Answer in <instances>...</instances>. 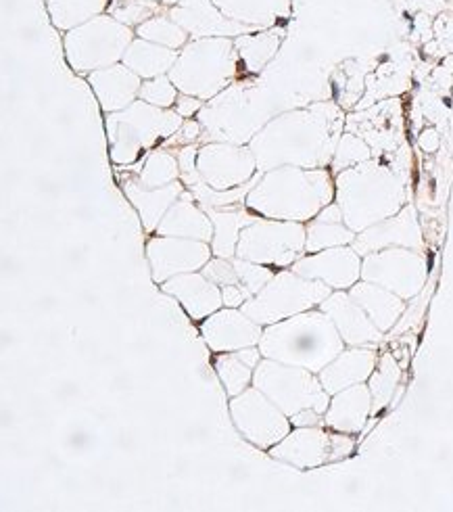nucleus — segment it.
Here are the masks:
<instances>
[{
	"instance_id": "nucleus-22",
	"label": "nucleus",
	"mask_w": 453,
	"mask_h": 512,
	"mask_svg": "<svg viewBox=\"0 0 453 512\" xmlns=\"http://www.w3.org/2000/svg\"><path fill=\"white\" fill-rule=\"evenodd\" d=\"M180 180V164L178 155L168 149H157L147 155L145 164L140 166L138 182L149 186V189H161Z\"/></svg>"
},
{
	"instance_id": "nucleus-27",
	"label": "nucleus",
	"mask_w": 453,
	"mask_h": 512,
	"mask_svg": "<svg viewBox=\"0 0 453 512\" xmlns=\"http://www.w3.org/2000/svg\"><path fill=\"white\" fill-rule=\"evenodd\" d=\"M232 262L238 274V281H241V285L251 293V297L257 295L276 276V272L264 264H255L243 258H232Z\"/></svg>"
},
{
	"instance_id": "nucleus-32",
	"label": "nucleus",
	"mask_w": 453,
	"mask_h": 512,
	"mask_svg": "<svg viewBox=\"0 0 453 512\" xmlns=\"http://www.w3.org/2000/svg\"><path fill=\"white\" fill-rule=\"evenodd\" d=\"M236 356L241 358L247 366H251V368H257V364L261 362V349H259V345H253V347H245V349H238L236 352Z\"/></svg>"
},
{
	"instance_id": "nucleus-6",
	"label": "nucleus",
	"mask_w": 453,
	"mask_h": 512,
	"mask_svg": "<svg viewBox=\"0 0 453 512\" xmlns=\"http://www.w3.org/2000/svg\"><path fill=\"white\" fill-rule=\"evenodd\" d=\"M253 385L286 414L295 416L307 408H322L324 395L305 368L261 358L253 372Z\"/></svg>"
},
{
	"instance_id": "nucleus-24",
	"label": "nucleus",
	"mask_w": 453,
	"mask_h": 512,
	"mask_svg": "<svg viewBox=\"0 0 453 512\" xmlns=\"http://www.w3.org/2000/svg\"><path fill=\"white\" fill-rule=\"evenodd\" d=\"M213 368H216L218 377L230 398H234V395H238V393H243L253 383L255 368L247 366L241 358L236 356V352L213 356Z\"/></svg>"
},
{
	"instance_id": "nucleus-20",
	"label": "nucleus",
	"mask_w": 453,
	"mask_h": 512,
	"mask_svg": "<svg viewBox=\"0 0 453 512\" xmlns=\"http://www.w3.org/2000/svg\"><path fill=\"white\" fill-rule=\"evenodd\" d=\"M213 5L222 11L224 17L259 30H264L276 21L278 15L286 13L284 5L268 3V0H216Z\"/></svg>"
},
{
	"instance_id": "nucleus-30",
	"label": "nucleus",
	"mask_w": 453,
	"mask_h": 512,
	"mask_svg": "<svg viewBox=\"0 0 453 512\" xmlns=\"http://www.w3.org/2000/svg\"><path fill=\"white\" fill-rule=\"evenodd\" d=\"M222 299H224V308H243L251 299V293L241 283L228 285L222 289Z\"/></svg>"
},
{
	"instance_id": "nucleus-12",
	"label": "nucleus",
	"mask_w": 453,
	"mask_h": 512,
	"mask_svg": "<svg viewBox=\"0 0 453 512\" xmlns=\"http://www.w3.org/2000/svg\"><path fill=\"white\" fill-rule=\"evenodd\" d=\"M161 291L174 295L193 320H205L224 308L222 287L211 283L201 270L172 276L161 285Z\"/></svg>"
},
{
	"instance_id": "nucleus-15",
	"label": "nucleus",
	"mask_w": 453,
	"mask_h": 512,
	"mask_svg": "<svg viewBox=\"0 0 453 512\" xmlns=\"http://www.w3.org/2000/svg\"><path fill=\"white\" fill-rule=\"evenodd\" d=\"M186 186L182 180L161 186V189H149V186L140 184L138 180H128L124 184V193L132 201V205L138 209L142 226L147 232H157L159 222L168 214V209L182 197Z\"/></svg>"
},
{
	"instance_id": "nucleus-31",
	"label": "nucleus",
	"mask_w": 453,
	"mask_h": 512,
	"mask_svg": "<svg viewBox=\"0 0 453 512\" xmlns=\"http://www.w3.org/2000/svg\"><path fill=\"white\" fill-rule=\"evenodd\" d=\"M174 109L182 115L184 120H188V118H193L197 111L203 109V101L197 99V97H190V95H180Z\"/></svg>"
},
{
	"instance_id": "nucleus-2",
	"label": "nucleus",
	"mask_w": 453,
	"mask_h": 512,
	"mask_svg": "<svg viewBox=\"0 0 453 512\" xmlns=\"http://www.w3.org/2000/svg\"><path fill=\"white\" fill-rule=\"evenodd\" d=\"M184 118L176 109H161L147 101H134L117 113H107V136L111 159L117 166H132L161 141L172 138Z\"/></svg>"
},
{
	"instance_id": "nucleus-13",
	"label": "nucleus",
	"mask_w": 453,
	"mask_h": 512,
	"mask_svg": "<svg viewBox=\"0 0 453 512\" xmlns=\"http://www.w3.org/2000/svg\"><path fill=\"white\" fill-rule=\"evenodd\" d=\"M88 82L105 113H117L130 107L142 88V78L124 63L97 69L88 74Z\"/></svg>"
},
{
	"instance_id": "nucleus-3",
	"label": "nucleus",
	"mask_w": 453,
	"mask_h": 512,
	"mask_svg": "<svg viewBox=\"0 0 453 512\" xmlns=\"http://www.w3.org/2000/svg\"><path fill=\"white\" fill-rule=\"evenodd\" d=\"M337 347L335 333L320 314L291 316L268 324L259 341L264 358L305 370H318Z\"/></svg>"
},
{
	"instance_id": "nucleus-25",
	"label": "nucleus",
	"mask_w": 453,
	"mask_h": 512,
	"mask_svg": "<svg viewBox=\"0 0 453 512\" xmlns=\"http://www.w3.org/2000/svg\"><path fill=\"white\" fill-rule=\"evenodd\" d=\"M165 9L168 7L153 3V0H111L109 15L115 17L117 21L126 23L130 28H138L140 23L163 15Z\"/></svg>"
},
{
	"instance_id": "nucleus-18",
	"label": "nucleus",
	"mask_w": 453,
	"mask_h": 512,
	"mask_svg": "<svg viewBox=\"0 0 453 512\" xmlns=\"http://www.w3.org/2000/svg\"><path fill=\"white\" fill-rule=\"evenodd\" d=\"M322 433L299 429L286 435L274 448H270V456L276 460H284L297 464V467H309L316 464L322 454Z\"/></svg>"
},
{
	"instance_id": "nucleus-5",
	"label": "nucleus",
	"mask_w": 453,
	"mask_h": 512,
	"mask_svg": "<svg viewBox=\"0 0 453 512\" xmlns=\"http://www.w3.org/2000/svg\"><path fill=\"white\" fill-rule=\"evenodd\" d=\"M324 293V287L303 281L297 272L282 270L241 310L261 327H268V324L297 316L301 310L318 304Z\"/></svg>"
},
{
	"instance_id": "nucleus-7",
	"label": "nucleus",
	"mask_w": 453,
	"mask_h": 512,
	"mask_svg": "<svg viewBox=\"0 0 453 512\" xmlns=\"http://www.w3.org/2000/svg\"><path fill=\"white\" fill-rule=\"evenodd\" d=\"M303 247V226L284 220L257 218L238 239L236 258L270 268H284L295 262Z\"/></svg>"
},
{
	"instance_id": "nucleus-1",
	"label": "nucleus",
	"mask_w": 453,
	"mask_h": 512,
	"mask_svg": "<svg viewBox=\"0 0 453 512\" xmlns=\"http://www.w3.org/2000/svg\"><path fill=\"white\" fill-rule=\"evenodd\" d=\"M238 51L232 38L211 36L190 40L168 74L180 95L213 101L238 74Z\"/></svg>"
},
{
	"instance_id": "nucleus-29",
	"label": "nucleus",
	"mask_w": 453,
	"mask_h": 512,
	"mask_svg": "<svg viewBox=\"0 0 453 512\" xmlns=\"http://www.w3.org/2000/svg\"><path fill=\"white\" fill-rule=\"evenodd\" d=\"M199 134H201V124L197 120H188L180 126V130L172 138L165 141V147H178L180 149V147H186V145H195Z\"/></svg>"
},
{
	"instance_id": "nucleus-21",
	"label": "nucleus",
	"mask_w": 453,
	"mask_h": 512,
	"mask_svg": "<svg viewBox=\"0 0 453 512\" xmlns=\"http://www.w3.org/2000/svg\"><path fill=\"white\" fill-rule=\"evenodd\" d=\"M278 36L272 32H261L259 34H243L234 38V46L238 51V57H241L243 65L247 67V72L259 74L261 69L266 67V63L274 57V51L278 46Z\"/></svg>"
},
{
	"instance_id": "nucleus-4",
	"label": "nucleus",
	"mask_w": 453,
	"mask_h": 512,
	"mask_svg": "<svg viewBox=\"0 0 453 512\" xmlns=\"http://www.w3.org/2000/svg\"><path fill=\"white\" fill-rule=\"evenodd\" d=\"M134 38L136 32L126 23L111 15H99L67 32L63 40L65 57L78 74H92L97 69L122 63Z\"/></svg>"
},
{
	"instance_id": "nucleus-33",
	"label": "nucleus",
	"mask_w": 453,
	"mask_h": 512,
	"mask_svg": "<svg viewBox=\"0 0 453 512\" xmlns=\"http://www.w3.org/2000/svg\"><path fill=\"white\" fill-rule=\"evenodd\" d=\"M153 3H159V5H163V7H174V5H178L180 0H153Z\"/></svg>"
},
{
	"instance_id": "nucleus-16",
	"label": "nucleus",
	"mask_w": 453,
	"mask_h": 512,
	"mask_svg": "<svg viewBox=\"0 0 453 512\" xmlns=\"http://www.w3.org/2000/svg\"><path fill=\"white\" fill-rule=\"evenodd\" d=\"M205 212L209 214L211 222H213V241H211V249L213 255L218 258H236V247H238V239H241V232L253 224L257 218V214H253L249 207L238 205V207H205Z\"/></svg>"
},
{
	"instance_id": "nucleus-19",
	"label": "nucleus",
	"mask_w": 453,
	"mask_h": 512,
	"mask_svg": "<svg viewBox=\"0 0 453 512\" xmlns=\"http://www.w3.org/2000/svg\"><path fill=\"white\" fill-rule=\"evenodd\" d=\"M111 0H46L55 28L69 32L109 11Z\"/></svg>"
},
{
	"instance_id": "nucleus-8",
	"label": "nucleus",
	"mask_w": 453,
	"mask_h": 512,
	"mask_svg": "<svg viewBox=\"0 0 453 512\" xmlns=\"http://www.w3.org/2000/svg\"><path fill=\"white\" fill-rule=\"evenodd\" d=\"M230 416L236 431L259 450H270L291 433V418L255 385L230 398Z\"/></svg>"
},
{
	"instance_id": "nucleus-23",
	"label": "nucleus",
	"mask_w": 453,
	"mask_h": 512,
	"mask_svg": "<svg viewBox=\"0 0 453 512\" xmlns=\"http://www.w3.org/2000/svg\"><path fill=\"white\" fill-rule=\"evenodd\" d=\"M136 36L161 46H168V49H174V51L184 49V46L190 42L188 40L190 34L170 15H157L145 23H140L136 28Z\"/></svg>"
},
{
	"instance_id": "nucleus-10",
	"label": "nucleus",
	"mask_w": 453,
	"mask_h": 512,
	"mask_svg": "<svg viewBox=\"0 0 453 512\" xmlns=\"http://www.w3.org/2000/svg\"><path fill=\"white\" fill-rule=\"evenodd\" d=\"M213 258L211 243L182 237H153L147 243V260L151 264L153 281L163 285L172 276L197 272Z\"/></svg>"
},
{
	"instance_id": "nucleus-14",
	"label": "nucleus",
	"mask_w": 453,
	"mask_h": 512,
	"mask_svg": "<svg viewBox=\"0 0 453 512\" xmlns=\"http://www.w3.org/2000/svg\"><path fill=\"white\" fill-rule=\"evenodd\" d=\"M157 235L161 237H182L195 241H213V222L205 207L197 203L190 191H184L182 197L168 209V214L157 226Z\"/></svg>"
},
{
	"instance_id": "nucleus-26",
	"label": "nucleus",
	"mask_w": 453,
	"mask_h": 512,
	"mask_svg": "<svg viewBox=\"0 0 453 512\" xmlns=\"http://www.w3.org/2000/svg\"><path fill=\"white\" fill-rule=\"evenodd\" d=\"M138 97L142 101L155 105V107L174 109V105L178 101V88L170 80V76H159V78L142 82V88H140V95Z\"/></svg>"
},
{
	"instance_id": "nucleus-11",
	"label": "nucleus",
	"mask_w": 453,
	"mask_h": 512,
	"mask_svg": "<svg viewBox=\"0 0 453 512\" xmlns=\"http://www.w3.org/2000/svg\"><path fill=\"white\" fill-rule=\"evenodd\" d=\"M201 335L213 354H228L259 345L264 327L241 308H222L201 322Z\"/></svg>"
},
{
	"instance_id": "nucleus-28",
	"label": "nucleus",
	"mask_w": 453,
	"mask_h": 512,
	"mask_svg": "<svg viewBox=\"0 0 453 512\" xmlns=\"http://www.w3.org/2000/svg\"><path fill=\"white\" fill-rule=\"evenodd\" d=\"M211 283H216L218 287H228V285H238V274L234 268V262L228 258H218V255H213V258L203 266L201 270Z\"/></svg>"
},
{
	"instance_id": "nucleus-9",
	"label": "nucleus",
	"mask_w": 453,
	"mask_h": 512,
	"mask_svg": "<svg viewBox=\"0 0 453 512\" xmlns=\"http://www.w3.org/2000/svg\"><path fill=\"white\" fill-rule=\"evenodd\" d=\"M197 170L201 178L218 191L243 186L259 172L251 147L234 143H209L199 149Z\"/></svg>"
},
{
	"instance_id": "nucleus-17",
	"label": "nucleus",
	"mask_w": 453,
	"mask_h": 512,
	"mask_svg": "<svg viewBox=\"0 0 453 512\" xmlns=\"http://www.w3.org/2000/svg\"><path fill=\"white\" fill-rule=\"evenodd\" d=\"M178 55V51L168 49V46L149 42L145 38H134L122 63L128 65L142 80H153L159 76H168L178 61Z\"/></svg>"
}]
</instances>
